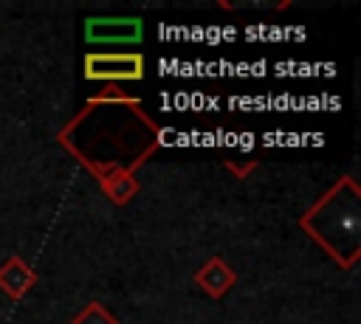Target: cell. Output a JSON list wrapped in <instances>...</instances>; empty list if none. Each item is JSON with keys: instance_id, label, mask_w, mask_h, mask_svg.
<instances>
[{"instance_id": "5b68a950", "label": "cell", "mask_w": 361, "mask_h": 324, "mask_svg": "<svg viewBox=\"0 0 361 324\" xmlns=\"http://www.w3.org/2000/svg\"><path fill=\"white\" fill-rule=\"evenodd\" d=\"M195 285L209 296V299H223L234 285H237V270L220 259V256H212L209 262H203L197 270H195Z\"/></svg>"}, {"instance_id": "277c9868", "label": "cell", "mask_w": 361, "mask_h": 324, "mask_svg": "<svg viewBox=\"0 0 361 324\" xmlns=\"http://www.w3.org/2000/svg\"><path fill=\"white\" fill-rule=\"evenodd\" d=\"M144 23L138 17H87L85 20V39L90 45H107V42H141Z\"/></svg>"}, {"instance_id": "8992f818", "label": "cell", "mask_w": 361, "mask_h": 324, "mask_svg": "<svg viewBox=\"0 0 361 324\" xmlns=\"http://www.w3.org/2000/svg\"><path fill=\"white\" fill-rule=\"evenodd\" d=\"M34 285H37V270H34L23 256H8V259L0 265V290H3L11 301L23 299Z\"/></svg>"}, {"instance_id": "52a82bcc", "label": "cell", "mask_w": 361, "mask_h": 324, "mask_svg": "<svg viewBox=\"0 0 361 324\" xmlns=\"http://www.w3.org/2000/svg\"><path fill=\"white\" fill-rule=\"evenodd\" d=\"M99 189H102V194H104L110 203L124 206V203H130V200L138 194L141 183H138V177H135L133 172H118V175H110L107 180H102Z\"/></svg>"}, {"instance_id": "7a4b0ae2", "label": "cell", "mask_w": 361, "mask_h": 324, "mask_svg": "<svg viewBox=\"0 0 361 324\" xmlns=\"http://www.w3.org/2000/svg\"><path fill=\"white\" fill-rule=\"evenodd\" d=\"M299 228L333 259L353 270L361 256V189L353 175H341L310 208L299 214Z\"/></svg>"}, {"instance_id": "ba28073f", "label": "cell", "mask_w": 361, "mask_h": 324, "mask_svg": "<svg viewBox=\"0 0 361 324\" xmlns=\"http://www.w3.org/2000/svg\"><path fill=\"white\" fill-rule=\"evenodd\" d=\"M71 324H118V318H116L104 304L90 301L87 307H82V310L73 316V321H71Z\"/></svg>"}, {"instance_id": "9c48e42d", "label": "cell", "mask_w": 361, "mask_h": 324, "mask_svg": "<svg viewBox=\"0 0 361 324\" xmlns=\"http://www.w3.org/2000/svg\"><path fill=\"white\" fill-rule=\"evenodd\" d=\"M124 96H130V93L121 90V85H107L104 90H99V93L90 96V99H96V101H116V99H124Z\"/></svg>"}, {"instance_id": "6da1fadb", "label": "cell", "mask_w": 361, "mask_h": 324, "mask_svg": "<svg viewBox=\"0 0 361 324\" xmlns=\"http://www.w3.org/2000/svg\"><path fill=\"white\" fill-rule=\"evenodd\" d=\"M56 141L102 183L118 172L135 175V169L155 155L161 127L135 96L116 101L87 99V104L59 130Z\"/></svg>"}, {"instance_id": "30bf717a", "label": "cell", "mask_w": 361, "mask_h": 324, "mask_svg": "<svg viewBox=\"0 0 361 324\" xmlns=\"http://www.w3.org/2000/svg\"><path fill=\"white\" fill-rule=\"evenodd\" d=\"M257 163H259L257 158H251V161H245V163H237V161H231V158H226V161H223V166H226V169H231L237 177H245Z\"/></svg>"}, {"instance_id": "3957f363", "label": "cell", "mask_w": 361, "mask_h": 324, "mask_svg": "<svg viewBox=\"0 0 361 324\" xmlns=\"http://www.w3.org/2000/svg\"><path fill=\"white\" fill-rule=\"evenodd\" d=\"M144 56L135 51H124V54H102V51H90L85 54V79L90 82H107V85H118V82H138L144 79Z\"/></svg>"}]
</instances>
